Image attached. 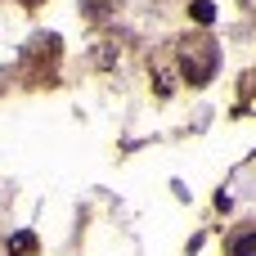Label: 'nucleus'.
Returning <instances> with one entry per match:
<instances>
[{"label": "nucleus", "mask_w": 256, "mask_h": 256, "mask_svg": "<svg viewBox=\"0 0 256 256\" xmlns=\"http://www.w3.org/2000/svg\"><path fill=\"white\" fill-rule=\"evenodd\" d=\"M216 63H220V50H216L207 36H194V40L180 45V68H184L189 86H207V81L216 76Z\"/></svg>", "instance_id": "f257e3e1"}, {"label": "nucleus", "mask_w": 256, "mask_h": 256, "mask_svg": "<svg viewBox=\"0 0 256 256\" xmlns=\"http://www.w3.org/2000/svg\"><path fill=\"white\" fill-rule=\"evenodd\" d=\"M36 252V234H27V230H22V234H14V238H9V256H32Z\"/></svg>", "instance_id": "f03ea898"}, {"label": "nucleus", "mask_w": 256, "mask_h": 256, "mask_svg": "<svg viewBox=\"0 0 256 256\" xmlns=\"http://www.w3.org/2000/svg\"><path fill=\"white\" fill-rule=\"evenodd\" d=\"M189 14H194V22H202V27H207V22L216 18V4H212V0H194V4H189Z\"/></svg>", "instance_id": "7ed1b4c3"}, {"label": "nucleus", "mask_w": 256, "mask_h": 256, "mask_svg": "<svg viewBox=\"0 0 256 256\" xmlns=\"http://www.w3.org/2000/svg\"><path fill=\"white\" fill-rule=\"evenodd\" d=\"M230 256H256V234H238L230 243Z\"/></svg>", "instance_id": "20e7f679"}, {"label": "nucleus", "mask_w": 256, "mask_h": 256, "mask_svg": "<svg viewBox=\"0 0 256 256\" xmlns=\"http://www.w3.org/2000/svg\"><path fill=\"white\" fill-rule=\"evenodd\" d=\"M243 108H256V72L243 81Z\"/></svg>", "instance_id": "39448f33"}, {"label": "nucleus", "mask_w": 256, "mask_h": 256, "mask_svg": "<svg viewBox=\"0 0 256 256\" xmlns=\"http://www.w3.org/2000/svg\"><path fill=\"white\" fill-rule=\"evenodd\" d=\"M22 4H40V0H22Z\"/></svg>", "instance_id": "423d86ee"}]
</instances>
